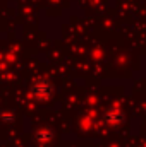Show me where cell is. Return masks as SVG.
Instances as JSON below:
<instances>
[{
	"instance_id": "6da1fadb",
	"label": "cell",
	"mask_w": 146,
	"mask_h": 147,
	"mask_svg": "<svg viewBox=\"0 0 146 147\" xmlns=\"http://www.w3.org/2000/svg\"><path fill=\"white\" fill-rule=\"evenodd\" d=\"M50 91H52V84H50L48 80H45V79H40V80H36V82L33 84V92L36 94L38 98L48 96Z\"/></svg>"
}]
</instances>
